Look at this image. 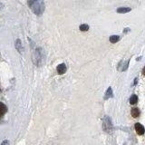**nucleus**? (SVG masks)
<instances>
[{"instance_id": "nucleus-1", "label": "nucleus", "mask_w": 145, "mask_h": 145, "mask_svg": "<svg viewBox=\"0 0 145 145\" xmlns=\"http://www.w3.org/2000/svg\"><path fill=\"white\" fill-rule=\"evenodd\" d=\"M28 6L36 15H43L45 11V2L44 0H28Z\"/></svg>"}, {"instance_id": "nucleus-2", "label": "nucleus", "mask_w": 145, "mask_h": 145, "mask_svg": "<svg viewBox=\"0 0 145 145\" xmlns=\"http://www.w3.org/2000/svg\"><path fill=\"white\" fill-rule=\"evenodd\" d=\"M33 61L35 63V65H41L44 61V52H43L42 48H37L35 51V54L33 55Z\"/></svg>"}, {"instance_id": "nucleus-3", "label": "nucleus", "mask_w": 145, "mask_h": 145, "mask_svg": "<svg viewBox=\"0 0 145 145\" xmlns=\"http://www.w3.org/2000/svg\"><path fill=\"white\" fill-rule=\"evenodd\" d=\"M112 128H113V126H112V122H111L110 118L108 116H105L103 119V130L106 132H110Z\"/></svg>"}, {"instance_id": "nucleus-4", "label": "nucleus", "mask_w": 145, "mask_h": 145, "mask_svg": "<svg viewBox=\"0 0 145 145\" xmlns=\"http://www.w3.org/2000/svg\"><path fill=\"white\" fill-rule=\"evenodd\" d=\"M135 130H136V132H137V133L139 135H143L145 133V129L144 127H143V125L141 124V123H136L135 124Z\"/></svg>"}, {"instance_id": "nucleus-5", "label": "nucleus", "mask_w": 145, "mask_h": 145, "mask_svg": "<svg viewBox=\"0 0 145 145\" xmlns=\"http://www.w3.org/2000/svg\"><path fill=\"white\" fill-rule=\"evenodd\" d=\"M56 70H57L58 74H64V73L66 72V65H65V64H60V65L57 66Z\"/></svg>"}, {"instance_id": "nucleus-6", "label": "nucleus", "mask_w": 145, "mask_h": 145, "mask_svg": "<svg viewBox=\"0 0 145 145\" xmlns=\"http://www.w3.org/2000/svg\"><path fill=\"white\" fill-rule=\"evenodd\" d=\"M113 90H112V88L109 87L107 89V91H106V93H105V95H104V99L105 100H107V99H109V98L113 97Z\"/></svg>"}, {"instance_id": "nucleus-7", "label": "nucleus", "mask_w": 145, "mask_h": 145, "mask_svg": "<svg viewBox=\"0 0 145 145\" xmlns=\"http://www.w3.org/2000/svg\"><path fill=\"white\" fill-rule=\"evenodd\" d=\"M6 113V106L3 103H0V118Z\"/></svg>"}, {"instance_id": "nucleus-8", "label": "nucleus", "mask_w": 145, "mask_h": 145, "mask_svg": "<svg viewBox=\"0 0 145 145\" xmlns=\"http://www.w3.org/2000/svg\"><path fill=\"white\" fill-rule=\"evenodd\" d=\"M139 115H140V110L136 107L133 108V109H132V116L134 118H137V117H139Z\"/></svg>"}, {"instance_id": "nucleus-9", "label": "nucleus", "mask_w": 145, "mask_h": 145, "mask_svg": "<svg viewBox=\"0 0 145 145\" xmlns=\"http://www.w3.org/2000/svg\"><path fill=\"white\" fill-rule=\"evenodd\" d=\"M132 10L130 7H120L117 9V13H120V14H125V13L130 12Z\"/></svg>"}, {"instance_id": "nucleus-10", "label": "nucleus", "mask_w": 145, "mask_h": 145, "mask_svg": "<svg viewBox=\"0 0 145 145\" xmlns=\"http://www.w3.org/2000/svg\"><path fill=\"white\" fill-rule=\"evenodd\" d=\"M15 47H16L18 52H20V53L23 52V45H22V44H21V41L19 40V39H17L16 42H15Z\"/></svg>"}, {"instance_id": "nucleus-11", "label": "nucleus", "mask_w": 145, "mask_h": 145, "mask_svg": "<svg viewBox=\"0 0 145 145\" xmlns=\"http://www.w3.org/2000/svg\"><path fill=\"white\" fill-rule=\"evenodd\" d=\"M137 102H138V96L137 95H135V94H133V95H132L131 96V98H130V103L131 104H135V103H137Z\"/></svg>"}, {"instance_id": "nucleus-12", "label": "nucleus", "mask_w": 145, "mask_h": 145, "mask_svg": "<svg viewBox=\"0 0 145 145\" xmlns=\"http://www.w3.org/2000/svg\"><path fill=\"white\" fill-rule=\"evenodd\" d=\"M110 42L113 43V44H114V43H117L118 41L120 40V36L119 35H112V36H110Z\"/></svg>"}, {"instance_id": "nucleus-13", "label": "nucleus", "mask_w": 145, "mask_h": 145, "mask_svg": "<svg viewBox=\"0 0 145 145\" xmlns=\"http://www.w3.org/2000/svg\"><path fill=\"white\" fill-rule=\"evenodd\" d=\"M79 28H80L81 31H88L89 30V25H86V24H83V25H81Z\"/></svg>"}, {"instance_id": "nucleus-14", "label": "nucleus", "mask_w": 145, "mask_h": 145, "mask_svg": "<svg viewBox=\"0 0 145 145\" xmlns=\"http://www.w3.org/2000/svg\"><path fill=\"white\" fill-rule=\"evenodd\" d=\"M1 145H9V142H8V141H4Z\"/></svg>"}, {"instance_id": "nucleus-15", "label": "nucleus", "mask_w": 145, "mask_h": 145, "mask_svg": "<svg viewBox=\"0 0 145 145\" xmlns=\"http://www.w3.org/2000/svg\"><path fill=\"white\" fill-rule=\"evenodd\" d=\"M143 74L145 75V66H144V68L143 69Z\"/></svg>"}, {"instance_id": "nucleus-16", "label": "nucleus", "mask_w": 145, "mask_h": 145, "mask_svg": "<svg viewBox=\"0 0 145 145\" xmlns=\"http://www.w3.org/2000/svg\"><path fill=\"white\" fill-rule=\"evenodd\" d=\"M1 8H3V5L1 4V3H0V9H1Z\"/></svg>"}]
</instances>
